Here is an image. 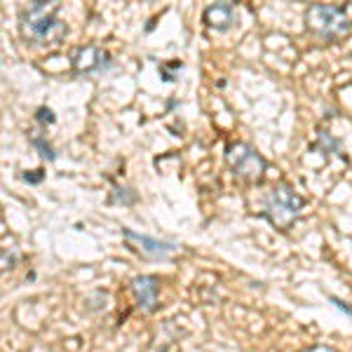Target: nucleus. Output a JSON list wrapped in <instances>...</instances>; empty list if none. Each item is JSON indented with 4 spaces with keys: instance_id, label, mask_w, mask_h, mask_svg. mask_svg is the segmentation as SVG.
Instances as JSON below:
<instances>
[{
    "instance_id": "nucleus-3",
    "label": "nucleus",
    "mask_w": 352,
    "mask_h": 352,
    "mask_svg": "<svg viewBox=\"0 0 352 352\" xmlns=\"http://www.w3.org/2000/svg\"><path fill=\"white\" fill-rule=\"evenodd\" d=\"M305 28L324 43H336L352 31V19L343 5L315 3L305 10Z\"/></svg>"
},
{
    "instance_id": "nucleus-15",
    "label": "nucleus",
    "mask_w": 352,
    "mask_h": 352,
    "mask_svg": "<svg viewBox=\"0 0 352 352\" xmlns=\"http://www.w3.org/2000/svg\"><path fill=\"white\" fill-rule=\"evenodd\" d=\"M21 179H24V181H28V184H41V181L45 179V172H43V169H36V172H33V174H21Z\"/></svg>"
},
{
    "instance_id": "nucleus-7",
    "label": "nucleus",
    "mask_w": 352,
    "mask_h": 352,
    "mask_svg": "<svg viewBox=\"0 0 352 352\" xmlns=\"http://www.w3.org/2000/svg\"><path fill=\"white\" fill-rule=\"evenodd\" d=\"M132 294L136 298V308L155 312L157 300H160V280L155 275H136L132 280Z\"/></svg>"
},
{
    "instance_id": "nucleus-1",
    "label": "nucleus",
    "mask_w": 352,
    "mask_h": 352,
    "mask_svg": "<svg viewBox=\"0 0 352 352\" xmlns=\"http://www.w3.org/2000/svg\"><path fill=\"white\" fill-rule=\"evenodd\" d=\"M59 3L52 0H36V3L26 5L19 14V24L21 33H24L26 41L36 43V45H59L64 43V38L68 36V26L66 21H61L59 16Z\"/></svg>"
},
{
    "instance_id": "nucleus-6",
    "label": "nucleus",
    "mask_w": 352,
    "mask_h": 352,
    "mask_svg": "<svg viewBox=\"0 0 352 352\" xmlns=\"http://www.w3.org/2000/svg\"><path fill=\"white\" fill-rule=\"evenodd\" d=\"M111 66V54L106 50L96 47V45H85V47L73 50L71 54V68L73 73L82 76V73H96Z\"/></svg>"
},
{
    "instance_id": "nucleus-10",
    "label": "nucleus",
    "mask_w": 352,
    "mask_h": 352,
    "mask_svg": "<svg viewBox=\"0 0 352 352\" xmlns=\"http://www.w3.org/2000/svg\"><path fill=\"white\" fill-rule=\"evenodd\" d=\"M315 148H317V151H322L324 155H331V153H338V151H340V144H338L336 139H333L331 134L320 132V141L315 144Z\"/></svg>"
},
{
    "instance_id": "nucleus-11",
    "label": "nucleus",
    "mask_w": 352,
    "mask_h": 352,
    "mask_svg": "<svg viewBox=\"0 0 352 352\" xmlns=\"http://www.w3.org/2000/svg\"><path fill=\"white\" fill-rule=\"evenodd\" d=\"M111 202L134 204L136 202V192L132 188H120V186H116V188H113V195H111Z\"/></svg>"
},
{
    "instance_id": "nucleus-14",
    "label": "nucleus",
    "mask_w": 352,
    "mask_h": 352,
    "mask_svg": "<svg viewBox=\"0 0 352 352\" xmlns=\"http://www.w3.org/2000/svg\"><path fill=\"white\" fill-rule=\"evenodd\" d=\"M329 300H331L333 305L340 310V312H345L348 317H352V303H345V300H340V298H336V296H329Z\"/></svg>"
},
{
    "instance_id": "nucleus-16",
    "label": "nucleus",
    "mask_w": 352,
    "mask_h": 352,
    "mask_svg": "<svg viewBox=\"0 0 352 352\" xmlns=\"http://www.w3.org/2000/svg\"><path fill=\"white\" fill-rule=\"evenodd\" d=\"M303 352H338V350L331 348V345H310V348H305Z\"/></svg>"
},
{
    "instance_id": "nucleus-4",
    "label": "nucleus",
    "mask_w": 352,
    "mask_h": 352,
    "mask_svg": "<svg viewBox=\"0 0 352 352\" xmlns=\"http://www.w3.org/2000/svg\"><path fill=\"white\" fill-rule=\"evenodd\" d=\"M226 162L235 179L242 184H261L268 172V162L247 141H232L226 146Z\"/></svg>"
},
{
    "instance_id": "nucleus-12",
    "label": "nucleus",
    "mask_w": 352,
    "mask_h": 352,
    "mask_svg": "<svg viewBox=\"0 0 352 352\" xmlns=\"http://www.w3.org/2000/svg\"><path fill=\"white\" fill-rule=\"evenodd\" d=\"M36 120L41 124H54V113L50 109H45V106H41V109L36 111Z\"/></svg>"
},
{
    "instance_id": "nucleus-9",
    "label": "nucleus",
    "mask_w": 352,
    "mask_h": 352,
    "mask_svg": "<svg viewBox=\"0 0 352 352\" xmlns=\"http://www.w3.org/2000/svg\"><path fill=\"white\" fill-rule=\"evenodd\" d=\"M31 144L36 146L38 151H41V155L45 157V160H50V162H54V160H56V153H54V148H52V144H50V141L45 139L43 134H33V136H31Z\"/></svg>"
},
{
    "instance_id": "nucleus-8",
    "label": "nucleus",
    "mask_w": 352,
    "mask_h": 352,
    "mask_svg": "<svg viewBox=\"0 0 352 352\" xmlns=\"http://www.w3.org/2000/svg\"><path fill=\"white\" fill-rule=\"evenodd\" d=\"M202 21L207 28L212 31H228V28L235 26L237 21V8L230 0H223V3H214L209 8H204L202 12Z\"/></svg>"
},
{
    "instance_id": "nucleus-2",
    "label": "nucleus",
    "mask_w": 352,
    "mask_h": 352,
    "mask_svg": "<svg viewBox=\"0 0 352 352\" xmlns=\"http://www.w3.org/2000/svg\"><path fill=\"white\" fill-rule=\"evenodd\" d=\"M303 207H305L303 197L289 184H280L268 192L258 217H263L275 230L287 232L298 221L300 214H303Z\"/></svg>"
},
{
    "instance_id": "nucleus-13",
    "label": "nucleus",
    "mask_w": 352,
    "mask_h": 352,
    "mask_svg": "<svg viewBox=\"0 0 352 352\" xmlns=\"http://www.w3.org/2000/svg\"><path fill=\"white\" fill-rule=\"evenodd\" d=\"M16 261H19V254H16V252L8 254V249H3V270L14 268V265H16Z\"/></svg>"
},
{
    "instance_id": "nucleus-5",
    "label": "nucleus",
    "mask_w": 352,
    "mask_h": 352,
    "mask_svg": "<svg viewBox=\"0 0 352 352\" xmlns=\"http://www.w3.org/2000/svg\"><path fill=\"white\" fill-rule=\"evenodd\" d=\"M122 237L127 240L129 247L134 252H139L144 258H151V261H164L169 258L172 254L176 252V244L174 242H162V240H155V237H148V235H141L132 228H122Z\"/></svg>"
}]
</instances>
